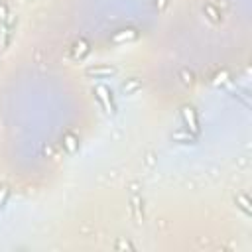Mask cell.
Instances as JSON below:
<instances>
[{"instance_id": "obj_11", "label": "cell", "mask_w": 252, "mask_h": 252, "mask_svg": "<svg viewBox=\"0 0 252 252\" xmlns=\"http://www.w3.org/2000/svg\"><path fill=\"white\" fill-rule=\"evenodd\" d=\"M205 14H209V18H211L213 22H219V20H220V12H219L213 4H207V6H205Z\"/></svg>"}, {"instance_id": "obj_7", "label": "cell", "mask_w": 252, "mask_h": 252, "mask_svg": "<svg viewBox=\"0 0 252 252\" xmlns=\"http://www.w3.org/2000/svg\"><path fill=\"white\" fill-rule=\"evenodd\" d=\"M173 140H177V142H181V144H193L195 140H197V136L195 134H191L189 130H185V128H181V130H177V132H173Z\"/></svg>"}, {"instance_id": "obj_1", "label": "cell", "mask_w": 252, "mask_h": 252, "mask_svg": "<svg viewBox=\"0 0 252 252\" xmlns=\"http://www.w3.org/2000/svg\"><path fill=\"white\" fill-rule=\"evenodd\" d=\"M94 96L98 98V102L102 104V108H104L108 114H114V112H116L114 98H112V91H110L106 85H102V83L94 85Z\"/></svg>"}, {"instance_id": "obj_6", "label": "cell", "mask_w": 252, "mask_h": 252, "mask_svg": "<svg viewBox=\"0 0 252 252\" xmlns=\"http://www.w3.org/2000/svg\"><path fill=\"white\" fill-rule=\"evenodd\" d=\"M89 51H91L89 41H87V39H79V41H75L73 47H71V57H73V59H83Z\"/></svg>"}, {"instance_id": "obj_9", "label": "cell", "mask_w": 252, "mask_h": 252, "mask_svg": "<svg viewBox=\"0 0 252 252\" xmlns=\"http://www.w3.org/2000/svg\"><path fill=\"white\" fill-rule=\"evenodd\" d=\"M236 205L244 211V215L246 217H250L252 215V207H250V199L246 197V195H236Z\"/></svg>"}, {"instance_id": "obj_8", "label": "cell", "mask_w": 252, "mask_h": 252, "mask_svg": "<svg viewBox=\"0 0 252 252\" xmlns=\"http://www.w3.org/2000/svg\"><path fill=\"white\" fill-rule=\"evenodd\" d=\"M138 89H142V81H140V79H136V77L128 79V81L122 85V91H124L126 94H132V93H134V91H138Z\"/></svg>"}, {"instance_id": "obj_12", "label": "cell", "mask_w": 252, "mask_h": 252, "mask_svg": "<svg viewBox=\"0 0 252 252\" xmlns=\"http://www.w3.org/2000/svg\"><path fill=\"white\" fill-rule=\"evenodd\" d=\"M8 197H10V189H8V185H0V209L6 205Z\"/></svg>"}, {"instance_id": "obj_3", "label": "cell", "mask_w": 252, "mask_h": 252, "mask_svg": "<svg viewBox=\"0 0 252 252\" xmlns=\"http://www.w3.org/2000/svg\"><path fill=\"white\" fill-rule=\"evenodd\" d=\"M134 39H138V32H136L134 28L118 30V32H114V33H112V37H110V41H112V43H116V45L126 43V41H134Z\"/></svg>"}, {"instance_id": "obj_5", "label": "cell", "mask_w": 252, "mask_h": 252, "mask_svg": "<svg viewBox=\"0 0 252 252\" xmlns=\"http://www.w3.org/2000/svg\"><path fill=\"white\" fill-rule=\"evenodd\" d=\"M61 146H63V150H65L69 156H75V154L79 152V138H77V134L65 132L63 138H61Z\"/></svg>"}, {"instance_id": "obj_13", "label": "cell", "mask_w": 252, "mask_h": 252, "mask_svg": "<svg viewBox=\"0 0 252 252\" xmlns=\"http://www.w3.org/2000/svg\"><path fill=\"white\" fill-rule=\"evenodd\" d=\"M165 2H167V0H159V4H158V8H159V10H161V8H163V6H165Z\"/></svg>"}, {"instance_id": "obj_10", "label": "cell", "mask_w": 252, "mask_h": 252, "mask_svg": "<svg viewBox=\"0 0 252 252\" xmlns=\"http://www.w3.org/2000/svg\"><path fill=\"white\" fill-rule=\"evenodd\" d=\"M6 24H8V8H6V4L0 2V35H4Z\"/></svg>"}, {"instance_id": "obj_4", "label": "cell", "mask_w": 252, "mask_h": 252, "mask_svg": "<svg viewBox=\"0 0 252 252\" xmlns=\"http://www.w3.org/2000/svg\"><path fill=\"white\" fill-rule=\"evenodd\" d=\"M116 67H110V65H96V67H89L85 73L89 77H94V79H106V77H114L116 75Z\"/></svg>"}, {"instance_id": "obj_2", "label": "cell", "mask_w": 252, "mask_h": 252, "mask_svg": "<svg viewBox=\"0 0 252 252\" xmlns=\"http://www.w3.org/2000/svg\"><path fill=\"white\" fill-rule=\"evenodd\" d=\"M181 118H183V128H185V130H189L191 134L199 136L201 126H199V118H197L195 108H193V106H189V104L181 106Z\"/></svg>"}]
</instances>
